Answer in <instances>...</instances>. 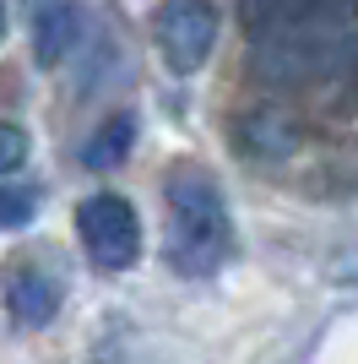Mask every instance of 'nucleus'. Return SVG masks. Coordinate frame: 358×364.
Segmentation results:
<instances>
[{
  "label": "nucleus",
  "mask_w": 358,
  "mask_h": 364,
  "mask_svg": "<svg viewBox=\"0 0 358 364\" xmlns=\"http://www.w3.org/2000/svg\"><path fill=\"white\" fill-rule=\"evenodd\" d=\"M163 207H168L163 256L174 272L207 277L234 256V218H228V201L207 168L179 164L163 180Z\"/></svg>",
  "instance_id": "obj_1"
},
{
  "label": "nucleus",
  "mask_w": 358,
  "mask_h": 364,
  "mask_svg": "<svg viewBox=\"0 0 358 364\" xmlns=\"http://www.w3.org/2000/svg\"><path fill=\"white\" fill-rule=\"evenodd\" d=\"M76 240L87 245V256L104 267V272H125L141 261V218L125 196L114 191H98L76 207Z\"/></svg>",
  "instance_id": "obj_2"
},
{
  "label": "nucleus",
  "mask_w": 358,
  "mask_h": 364,
  "mask_svg": "<svg viewBox=\"0 0 358 364\" xmlns=\"http://www.w3.org/2000/svg\"><path fill=\"white\" fill-rule=\"evenodd\" d=\"M152 44L163 55L174 76H190L207 65L212 44H217V11L212 0H163L152 16Z\"/></svg>",
  "instance_id": "obj_3"
},
{
  "label": "nucleus",
  "mask_w": 358,
  "mask_h": 364,
  "mask_svg": "<svg viewBox=\"0 0 358 364\" xmlns=\"http://www.w3.org/2000/svg\"><path fill=\"white\" fill-rule=\"evenodd\" d=\"M6 310H11L16 326L38 332L60 310V283L44 277V272H33V267H22V272H11V283H6Z\"/></svg>",
  "instance_id": "obj_4"
},
{
  "label": "nucleus",
  "mask_w": 358,
  "mask_h": 364,
  "mask_svg": "<svg viewBox=\"0 0 358 364\" xmlns=\"http://www.w3.org/2000/svg\"><path fill=\"white\" fill-rule=\"evenodd\" d=\"M76 38H82V11L76 6L38 11V22H33V55H38V65H60L76 49Z\"/></svg>",
  "instance_id": "obj_5"
},
{
  "label": "nucleus",
  "mask_w": 358,
  "mask_h": 364,
  "mask_svg": "<svg viewBox=\"0 0 358 364\" xmlns=\"http://www.w3.org/2000/svg\"><path fill=\"white\" fill-rule=\"evenodd\" d=\"M239 141H244V152H255V158H288V152L298 147V131H293L288 114L250 109V114L239 120Z\"/></svg>",
  "instance_id": "obj_6"
},
{
  "label": "nucleus",
  "mask_w": 358,
  "mask_h": 364,
  "mask_svg": "<svg viewBox=\"0 0 358 364\" xmlns=\"http://www.w3.org/2000/svg\"><path fill=\"white\" fill-rule=\"evenodd\" d=\"M131 141H136V114H114V120H104L87 136V147H82V168H114V164H125Z\"/></svg>",
  "instance_id": "obj_7"
},
{
  "label": "nucleus",
  "mask_w": 358,
  "mask_h": 364,
  "mask_svg": "<svg viewBox=\"0 0 358 364\" xmlns=\"http://www.w3.org/2000/svg\"><path fill=\"white\" fill-rule=\"evenodd\" d=\"M33 218H38V196H33V191L0 185V234H6V228H28Z\"/></svg>",
  "instance_id": "obj_8"
},
{
  "label": "nucleus",
  "mask_w": 358,
  "mask_h": 364,
  "mask_svg": "<svg viewBox=\"0 0 358 364\" xmlns=\"http://www.w3.org/2000/svg\"><path fill=\"white\" fill-rule=\"evenodd\" d=\"M28 131H22V125H11V120H0V180H6V174H11V168H22L28 164Z\"/></svg>",
  "instance_id": "obj_9"
},
{
  "label": "nucleus",
  "mask_w": 358,
  "mask_h": 364,
  "mask_svg": "<svg viewBox=\"0 0 358 364\" xmlns=\"http://www.w3.org/2000/svg\"><path fill=\"white\" fill-rule=\"evenodd\" d=\"M0 38H6V0H0Z\"/></svg>",
  "instance_id": "obj_10"
}]
</instances>
